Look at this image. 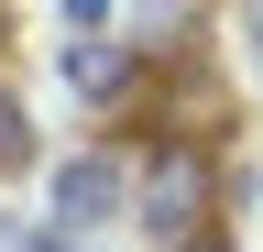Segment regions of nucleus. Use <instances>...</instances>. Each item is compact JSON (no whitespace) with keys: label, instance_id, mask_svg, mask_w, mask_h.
<instances>
[{"label":"nucleus","instance_id":"nucleus-1","mask_svg":"<svg viewBox=\"0 0 263 252\" xmlns=\"http://www.w3.org/2000/svg\"><path fill=\"white\" fill-rule=\"evenodd\" d=\"M197 198H209V165H197V153H164V165L143 176V219H154L164 241L197 230Z\"/></svg>","mask_w":263,"mask_h":252},{"label":"nucleus","instance_id":"nucleus-2","mask_svg":"<svg viewBox=\"0 0 263 252\" xmlns=\"http://www.w3.org/2000/svg\"><path fill=\"white\" fill-rule=\"evenodd\" d=\"M55 198H66V219H110V198H121V165H99V153H77V165L55 176Z\"/></svg>","mask_w":263,"mask_h":252},{"label":"nucleus","instance_id":"nucleus-3","mask_svg":"<svg viewBox=\"0 0 263 252\" xmlns=\"http://www.w3.org/2000/svg\"><path fill=\"white\" fill-rule=\"evenodd\" d=\"M22 153H33V132H22V110H11V99H0V176H11V165H22Z\"/></svg>","mask_w":263,"mask_h":252},{"label":"nucleus","instance_id":"nucleus-4","mask_svg":"<svg viewBox=\"0 0 263 252\" xmlns=\"http://www.w3.org/2000/svg\"><path fill=\"white\" fill-rule=\"evenodd\" d=\"M66 11H77V22H99V11H110V0H66Z\"/></svg>","mask_w":263,"mask_h":252}]
</instances>
